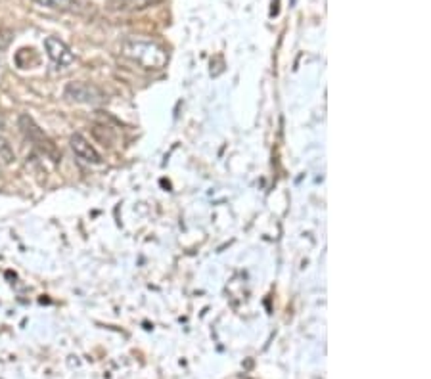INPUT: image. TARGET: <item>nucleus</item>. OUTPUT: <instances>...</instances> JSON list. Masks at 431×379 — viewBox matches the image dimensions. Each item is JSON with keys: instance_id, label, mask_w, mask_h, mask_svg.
<instances>
[{"instance_id": "20e7f679", "label": "nucleus", "mask_w": 431, "mask_h": 379, "mask_svg": "<svg viewBox=\"0 0 431 379\" xmlns=\"http://www.w3.org/2000/svg\"><path fill=\"white\" fill-rule=\"evenodd\" d=\"M44 48H46V54L48 58L59 67H67L71 66L75 62L73 52L69 50L66 42L59 41L58 37H46L44 39Z\"/></svg>"}, {"instance_id": "0eeeda50", "label": "nucleus", "mask_w": 431, "mask_h": 379, "mask_svg": "<svg viewBox=\"0 0 431 379\" xmlns=\"http://www.w3.org/2000/svg\"><path fill=\"white\" fill-rule=\"evenodd\" d=\"M0 161L4 165H12L16 161V151H14L12 144L4 134H0Z\"/></svg>"}, {"instance_id": "1a4fd4ad", "label": "nucleus", "mask_w": 431, "mask_h": 379, "mask_svg": "<svg viewBox=\"0 0 431 379\" xmlns=\"http://www.w3.org/2000/svg\"><path fill=\"white\" fill-rule=\"evenodd\" d=\"M4 129H6V123H4V117L0 115V134H4Z\"/></svg>"}, {"instance_id": "6e6552de", "label": "nucleus", "mask_w": 431, "mask_h": 379, "mask_svg": "<svg viewBox=\"0 0 431 379\" xmlns=\"http://www.w3.org/2000/svg\"><path fill=\"white\" fill-rule=\"evenodd\" d=\"M159 0H125L123 8L125 10H144L158 4Z\"/></svg>"}, {"instance_id": "7ed1b4c3", "label": "nucleus", "mask_w": 431, "mask_h": 379, "mask_svg": "<svg viewBox=\"0 0 431 379\" xmlns=\"http://www.w3.org/2000/svg\"><path fill=\"white\" fill-rule=\"evenodd\" d=\"M19 129H21V132L25 134V138H29L37 148L41 149V151H44L46 156L54 157V161H56V157L58 156H56V146H54V142L50 140L48 136L42 132L41 127L35 123L31 117L25 115V113L24 115H19Z\"/></svg>"}, {"instance_id": "423d86ee", "label": "nucleus", "mask_w": 431, "mask_h": 379, "mask_svg": "<svg viewBox=\"0 0 431 379\" xmlns=\"http://www.w3.org/2000/svg\"><path fill=\"white\" fill-rule=\"evenodd\" d=\"M39 6L48 10H59V12H75L79 10V0H33Z\"/></svg>"}, {"instance_id": "39448f33", "label": "nucleus", "mask_w": 431, "mask_h": 379, "mask_svg": "<svg viewBox=\"0 0 431 379\" xmlns=\"http://www.w3.org/2000/svg\"><path fill=\"white\" fill-rule=\"evenodd\" d=\"M69 146L73 149L75 156L79 157L81 161H84V163H89V165H100V163H102V157H100L98 151H96L91 142L86 140L84 136H81V134H73V136L69 138Z\"/></svg>"}, {"instance_id": "f03ea898", "label": "nucleus", "mask_w": 431, "mask_h": 379, "mask_svg": "<svg viewBox=\"0 0 431 379\" xmlns=\"http://www.w3.org/2000/svg\"><path fill=\"white\" fill-rule=\"evenodd\" d=\"M64 98L71 104H84V106H98L106 100L104 91L92 83H83V81H77V83H69L64 91Z\"/></svg>"}, {"instance_id": "f257e3e1", "label": "nucleus", "mask_w": 431, "mask_h": 379, "mask_svg": "<svg viewBox=\"0 0 431 379\" xmlns=\"http://www.w3.org/2000/svg\"><path fill=\"white\" fill-rule=\"evenodd\" d=\"M123 56L144 69H161L167 66V50L158 42L131 37L123 42Z\"/></svg>"}]
</instances>
